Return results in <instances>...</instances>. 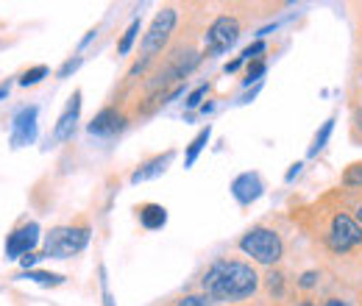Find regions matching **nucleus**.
Returning <instances> with one entry per match:
<instances>
[{"label": "nucleus", "mask_w": 362, "mask_h": 306, "mask_svg": "<svg viewBox=\"0 0 362 306\" xmlns=\"http://www.w3.org/2000/svg\"><path fill=\"white\" fill-rule=\"evenodd\" d=\"M45 76H47L45 64H40V67H31V70H25V73L20 76V87H34V84H40Z\"/></svg>", "instance_id": "21"}, {"label": "nucleus", "mask_w": 362, "mask_h": 306, "mask_svg": "<svg viewBox=\"0 0 362 306\" xmlns=\"http://www.w3.org/2000/svg\"><path fill=\"white\" fill-rule=\"evenodd\" d=\"M17 278H28V281H37V284H42V287H59V284L64 281V276L47 273V270H25V273H20Z\"/></svg>", "instance_id": "16"}, {"label": "nucleus", "mask_w": 362, "mask_h": 306, "mask_svg": "<svg viewBox=\"0 0 362 306\" xmlns=\"http://www.w3.org/2000/svg\"><path fill=\"white\" fill-rule=\"evenodd\" d=\"M40 259H42V257H40V254H25V257H23V259H20V264H23V267H25V270H31V267H34V264L40 262Z\"/></svg>", "instance_id": "30"}, {"label": "nucleus", "mask_w": 362, "mask_h": 306, "mask_svg": "<svg viewBox=\"0 0 362 306\" xmlns=\"http://www.w3.org/2000/svg\"><path fill=\"white\" fill-rule=\"evenodd\" d=\"M176 306H218V304H215L209 295L201 293V295H184V298L176 301Z\"/></svg>", "instance_id": "24"}, {"label": "nucleus", "mask_w": 362, "mask_h": 306, "mask_svg": "<svg viewBox=\"0 0 362 306\" xmlns=\"http://www.w3.org/2000/svg\"><path fill=\"white\" fill-rule=\"evenodd\" d=\"M265 287L273 298H284V290H287V276L279 270V267H268V276H265Z\"/></svg>", "instance_id": "15"}, {"label": "nucleus", "mask_w": 362, "mask_h": 306, "mask_svg": "<svg viewBox=\"0 0 362 306\" xmlns=\"http://www.w3.org/2000/svg\"><path fill=\"white\" fill-rule=\"evenodd\" d=\"M136 212H139L142 228H148V231H156V228H162V225L168 223V212H165V206H159V204H142Z\"/></svg>", "instance_id": "13"}, {"label": "nucleus", "mask_w": 362, "mask_h": 306, "mask_svg": "<svg viewBox=\"0 0 362 306\" xmlns=\"http://www.w3.org/2000/svg\"><path fill=\"white\" fill-rule=\"evenodd\" d=\"M351 139L362 145V109H351Z\"/></svg>", "instance_id": "27"}, {"label": "nucleus", "mask_w": 362, "mask_h": 306, "mask_svg": "<svg viewBox=\"0 0 362 306\" xmlns=\"http://www.w3.org/2000/svg\"><path fill=\"white\" fill-rule=\"evenodd\" d=\"M298 306H317V304H315V301H301Z\"/></svg>", "instance_id": "37"}, {"label": "nucleus", "mask_w": 362, "mask_h": 306, "mask_svg": "<svg viewBox=\"0 0 362 306\" xmlns=\"http://www.w3.org/2000/svg\"><path fill=\"white\" fill-rule=\"evenodd\" d=\"M332 129H334V117H329L323 126H320V131L315 134V139H313V145H310V156H315L317 151L329 142V136H332Z\"/></svg>", "instance_id": "19"}, {"label": "nucleus", "mask_w": 362, "mask_h": 306, "mask_svg": "<svg viewBox=\"0 0 362 306\" xmlns=\"http://www.w3.org/2000/svg\"><path fill=\"white\" fill-rule=\"evenodd\" d=\"M240 67H243V59L237 56L234 61H228V64H226V73H234V70H240Z\"/></svg>", "instance_id": "32"}, {"label": "nucleus", "mask_w": 362, "mask_h": 306, "mask_svg": "<svg viewBox=\"0 0 362 306\" xmlns=\"http://www.w3.org/2000/svg\"><path fill=\"white\" fill-rule=\"evenodd\" d=\"M301 167H304V165H301V162H296V165H293V167H290V170H287V175H284V178H287V181H293V178H296V175L301 173Z\"/></svg>", "instance_id": "31"}, {"label": "nucleus", "mask_w": 362, "mask_h": 306, "mask_svg": "<svg viewBox=\"0 0 362 306\" xmlns=\"http://www.w3.org/2000/svg\"><path fill=\"white\" fill-rule=\"evenodd\" d=\"M209 136H212V126H206V129H201V131L195 134V139L189 142V148H187V153H184V165H187V167L195 165V159H198V153L206 148Z\"/></svg>", "instance_id": "14"}, {"label": "nucleus", "mask_w": 362, "mask_h": 306, "mask_svg": "<svg viewBox=\"0 0 362 306\" xmlns=\"http://www.w3.org/2000/svg\"><path fill=\"white\" fill-rule=\"evenodd\" d=\"M265 47H268L265 40H257V42L248 45V47L240 53V59H243V61H259V59H262V53H265Z\"/></svg>", "instance_id": "22"}, {"label": "nucleus", "mask_w": 362, "mask_h": 306, "mask_svg": "<svg viewBox=\"0 0 362 306\" xmlns=\"http://www.w3.org/2000/svg\"><path fill=\"white\" fill-rule=\"evenodd\" d=\"M78 114H81V89H76V92H73V98L67 100L64 112L59 114L56 129H53V136H50V142H53V145H59V142H64V139H70V136H73L76 123H78Z\"/></svg>", "instance_id": "9"}, {"label": "nucleus", "mask_w": 362, "mask_h": 306, "mask_svg": "<svg viewBox=\"0 0 362 306\" xmlns=\"http://www.w3.org/2000/svg\"><path fill=\"white\" fill-rule=\"evenodd\" d=\"M176 20H179V11L173 6H165L162 11H156L153 23L148 25V34L142 37V45H139V53H142V61L151 64L153 56H159L165 50V45L170 42V34L176 28Z\"/></svg>", "instance_id": "5"}, {"label": "nucleus", "mask_w": 362, "mask_h": 306, "mask_svg": "<svg viewBox=\"0 0 362 306\" xmlns=\"http://www.w3.org/2000/svg\"><path fill=\"white\" fill-rule=\"evenodd\" d=\"M243 34V23L234 14H221L209 23L206 34H204V53L206 56H221L226 53L231 45L240 40Z\"/></svg>", "instance_id": "6"}, {"label": "nucleus", "mask_w": 362, "mask_h": 306, "mask_svg": "<svg viewBox=\"0 0 362 306\" xmlns=\"http://www.w3.org/2000/svg\"><path fill=\"white\" fill-rule=\"evenodd\" d=\"M354 218H357V223L362 225V201L357 204V206H354Z\"/></svg>", "instance_id": "35"}, {"label": "nucleus", "mask_w": 362, "mask_h": 306, "mask_svg": "<svg viewBox=\"0 0 362 306\" xmlns=\"http://www.w3.org/2000/svg\"><path fill=\"white\" fill-rule=\"evenodd\" d=\"M6 95H8V84H0V100H3Z\"/></svg>", "instance_id": "36"}, {"label": "nucleus", "mask_w": 362, "mask_h": 306, "mask_svg": "<svg viewBox=\"0 0 362 306\" xmlns=\"http://www.w3.org/2000/svg\"><path fill=\"white\" fill-rule=\"evenodd\" d=\"M265 70H268L265 59H259V61H248V70H245V78H243V84H245V87H251V81H254V84H262V76H265Z\"/></svg>", "instance_id": "18"}, {"label": "nucleus", "mask_w": 362, "mask_h": 306, "mask_svg": "<svg viewBox=\"0 0 362 306\" xmlns=\"http://www.w3.org/2000/svg\"><path fill=\"white\" fill-rule=\"evenodd\" d=\"M317 284H320V273H317V270H307V273H301V278L296 281V287H298V290H315Z\"/></svg>", "instance_id": "23"}, {"label": "nucleus", "mask_w": 362, "mask_h": 306, "mask_svg": "<svg viewBox=\"0 0 362 306\" xmlns=\"http://www.w3.org/2000/svg\"><path fill=\"white\" fill-rule=\"evenodd\" d=\"M90 225H56L50 228V234L45 237V257L53 259H70L76 254H81L90 245Z\"/></svg>", "instance_id": "4"}, {"label": "nucleus", "mask_w": 362, "mask_h": 306, "mask_svg": "<svg viewBox=\"0 0 362 306\" xmlns=\"http://www.w3.org/2000/svg\"><path fill=\"white\" fill-rule=\"evenodd\" d=\"M237 245L245 257H251L254 262L265 264V267H279V262L284 259V240L276 228H268V225L248 228Z\"/></svg>", "instance_id": "3"}, {"label": "nucleus", "mask_w": 362, "mask_h": 306, "mask_svg": "<svg viewBox=\"0 0 362 306\" xmlns=\"http://www.w3.org/2000/svg\"><path fill=\"white\" fill-rule=\"evenodd\" d=\"M206 92H209V84H201L198 89H192V92H189V98H187V109H198V106H201V100L206 98Z\"/></svg>", "instance_id": "26"}, {"label": "nucleus", "mask_w": 362, "mask_h": 306, "mask_svg": "<svg viewBox=\"0 0 362 306\" xmlns=\"http://www.w3.org/2000/svg\"><path fill=\"white\" fill-rule=\"evenodd\" d=\"M37 114L40 109L37 106H25L17 112V117L11 120V148H25V145H34L37 139Z\"/></svg>", "instance_id": "7"}, {"label": "nucleus", "mask_w": 362, "mask_h": 306, "mask_svg": "<svg viewBox=\"0 0 362 306\" xmlns=\"http://www.w3.org/2000/svg\"><path fill=\"white\" fill-rule=\"evenodd\" d=\"M37 242H40V225H37V223H25V225H20L14 234H8L6 257H8V259H23L25 254L34 251Z\"/></svg>", "instance_id": "8"}, {"label": "nucleus", "mask_w": 362, "mask_h": 306, "mask_svg": "<svg viewBox=\"0 0 362 306\" xmlns=\"http://www.w3.org/2000/svg\"><path fill=\"white\" fill-rule=\"evenodd\" d=\"M139 28H142V23H139V20H134V23H132V25L126 28V34H123V40L117 42V53H123V56H126V53L132 50V45H134L136 34H139Z\"/></svg>", "instance_id": "20"}, {"label": "nucleus", "mask_w": 362, "mask_h": 306, "mask_svg": "<svg viewBox=\"0 0 362 306\" xmlns=\"http://www.w3.org/2000/svg\"><path fill=\"white\" fill-rule=\"evenodd\" d=\"M357 70H362V14H360V25H357Z\"/></svg>", "instance_id": "29"}, {"label": "nucleus", "mask_w": 362, "mask_h": 306, "mask_svg": "<svg viewBox=\"0 0 362 306\" xmlns=\"http://www.w3.org/2000/svg\"><path fill=\"white\" fill-rule=\"evenodd\" d=\"M100 287H103V306H115L112 293H109V281H106V267H100Z\"/></svg>", "instance_id": "28"}, {"label": "nucleus", "mask_w": 362, "mask_h": 306, "mask_svg": "<svg viewBox=\"0 0 362 306\" xmlns=\"http://www.w3.org/2000/svg\"><path fill=\"white\" fill-rule=\"evenodd\" d=\"M176 159V151H165V153H159V156H153V159H148L145 165H139L134 173H132V184H139V181H148V178H156V175H162L168 170V165Z\"/></svg>", "instance_id": "12"}, {"label": "nucleus", "mask_w": 362, "mask_h": 306, "mask_svg": "<svg viewBox=\"0 0 362 306\" xmlns=\"http://www.w3.org/2000/svg\"><path fill=\"white\" fill-rule=\"evenodd\" d=\"M320 242L332 257H346L362 248V225L346 209H329L320 225Z\"/></svg>", "instance_id": "2"}, {"label": "nucleus", "mask_w": 362, "mask_h": 306, "mask_svg": "<svg viewBox=\"0 0 362 306\" xmlns=\"http://www.w3.org/2000/svg\"><path fill=\"white\" fill-rule=\"evenodd\" d=\"M323 306H349V304H346L343 298H326V301H323Z\"/></svg>", "instance_id": "33"}, {"label": "nucleus", "mask_w": 362, "mask_h": 306, "mask_svg": "<svg viewBox=\"0 0 362 306\" xmlns=\"http://www.w3.org/2000/svg\"><path fill=\"white\" fill-rule=\"evenodd\" d=\"M262 192H265V184H262V178L257 173H243L231 181V195L243 206H251Z\"/></svg>", "instance_id": "11"}, {"label": "nucleus", "mask_w": 362, "mask_h": 306, "mask_svg": "<svg viewBox=\"0 0 362 306\" xmlns=\"http://www.w3.org/2000/svg\"><path fill=\"white\" fill-rule=\"evenodd\" d=\"M81 64H84V59H81V56H73V59H67V61L59 67V78H70V76H73V73H76Z\"/></svg>", "instance_id": "25"}, {"label": "nucleus", "mask_w": 362, "mask_h": 306, "mask_svg": "<svg viewBox=\"0 0 362 306\" xmlns=\"http://www.w3.org/2000/svg\"><path fill=\"white\" fill-rule=\"evenodd\" d=\"M340 187L343 189H362V162L349 165L340 175Z\"/></svg>", "instance_id": "17"}, {"label": "nucleus", "mask_w": 362, "mask_h": 306, "mask_svg": "<svg viewBox=\"0 0 362 306\" xmlns=\"http://www.w3.org/2000/svg\"><path fill=\"white\" fill-rule=\"evenodd\" d=\"M259 284H262V278L254 264L243 262V259H228V257L209 264V270L201 278L204 295H209L221 306L243 304V301L254 298Z\"/></svg>", "instance_id": "1"}, {"label": "nucleus", "mask_w": 362, "mask_h": 306, "mask_svg": "<svg viewBox=\"0 0 362 306\" xmlns=\"http://www.w3.org/2000/svg\"><path fill=\"white\" fill-rule=\"evenodd\" d=\"M123 129H126V114L117 112L115 106L100 109V112L92 117L90 126H87V131H90L92 136H115V134H120Z\"/></svg>", "instance_id": "10"}, {"label": "nucleus", "mask_w": 362, "mask_h": 306, "mask_svg": "<svg viewBox=\"0 0 362 306\" xmlns=\"http://www.w3.org/2000/svg\"><path fill=\"white\" fill-rule=\"evenodd\" d=\"M351 109H362V89L354 95V103H351Z\"/></svg>", "instance_id": "34"}]
</instances>
